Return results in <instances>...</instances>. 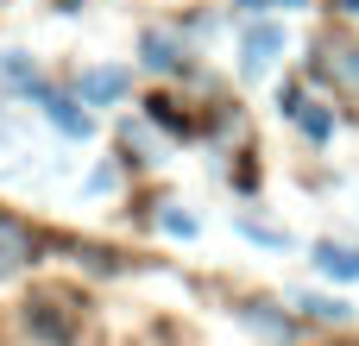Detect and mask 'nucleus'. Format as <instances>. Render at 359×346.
I'll use <instances>...</instances> for the list:
<instances>
[{
    "instance_id": "obj_1",
    "label": "nucleus",
    "mask_w": 359,
    "mask_h": 346,
    "mask_svg": "<svg viewBox=\"0 0 359 346\" xmlns=\"http://www.w3.org/2000/svg\"><path fill=\"white\" fill-rule=\"evenodd\" d=\"M25 328L44 346H69L76 340V309L57 303V296H32V303H25Z\"/></svg>"
},
{
    "instance_id": "obj_2",
    "label": "nucleus",
    "mask_w": 359,
    "mask_h": 346,
    "mask_svg": "<svg viewBox=\"0 0 359 346\" xmlns=\"http://www.w3.org/2000/svg\"><path fill=\"white\" fill-rule=\"evenodd\" d=\"M278 50H284V25H271V19H265V25H252V32H246V44H240V76H246V82H259V76L278 63Z\"/></svg>"
},
{
    "instance_id": "obj_3",
    "label": "nucleus",
    "mask_w": 359,
    "mask_h": 346,
    "mask_svg": "<svg viewBox=\"0 0 359 346\" xmlns=\"http://www.w3.org/2000/svg\"><path fill=\"white\" fill-rule=\"evenodd\" d=\"M32 258H38V233H32L25 221H6V214H0V277H6V271H25Z\"/></svg>"
},
{
    "instance_id": "obj_4",
    "label": "nucleus",
    "mask_w": 359,
    "mask_h": 346,
    "mask_svg": "<svg viewBox=\"0 0 359 346\" xmlns=\"http://www.w3.org/2000/svg\"><path fill=\"white\" fill-rule=\"evenodd\" d=\"M316 271L322 277H334V284H359V252L353 246H341V240H316Z\"/></svg>"
},
{
    "instance_id": "obj_5",
    "label": "nucleus",
    "mask_w": 359,
    "mask_h": 346,
    "mask_svg": "<svg viewBox=\"0 0 359 346\" xmlns=\"http://www.w3.org/2000/svg\"><path fill=\"white\" fill-rule=\"evenodd\" d=\"M322 76H334L347 95H359V44H353V38H334V44H328V57H322Z\"/></svg>"
},
{
    "instance_id": "obj_6",
    "label": "nucleus",
    "mask_w": 359,
    "mask_h": 346,
    "mask_svg": "<svg viewBox=\"0 0 359 346\" xmlns=\"http://www.w3.org/2000/svg\"><path fill=\"white\" fill-rule=\"evenodd\" d=\"M126 88H133V82H126V69H88V76H82V101H88V107L126 101Z\"/></svg>"
},
{
    "instance_id": "obj_7",
    "label": "nucleus",
    "mask_w": 359,
    "mask_h": 346,
    "mask_svg": "<svg viewBox=\"0 0 359 346\" xmlns=\"http://www.w3.org/2000/svg\"><path fill=\"white\" fill-rule=\"evenodd\" d=\"M139 50H145V63H151V69H164V76H196V69H189V57H183V44H170V38H158V32H145V44H139Z\"/></svg>"
},
{
    "instance_id": "obj_8",
    "label": "nucleus",
    "mask_w": 359,
    "mask_h": 346,
    "mask_svg": "<svg viewBox=\"0 0 359 346\" xmlns=\"http://www.w3.org/2000/svg\"><path fill=\"white\" fill-rule=\"evenodd\" d=\"M0 82H6L13 95H32V101H44V95H50V88L38 82V69H32L19 50H6V57H0Z\"/></svg>"
},
{
    "instance_id": "obj_9",
    "label": "nucleus",
    "mask_w": 359,
    "mask_h": 346,
    "mask_svg": "<svg viewBox=\"0 0 359 346\" xmlns=\"http://www.w3.org/2000/svg\"><path fill=\"white\" fill-rule=\"evenodd\" d=\"M38 107H44V120H50L57 132H69V139H88V113H82L76 101H63V95H44Z\"/></svg>"
},
{
    "instance_id": "obj_10",
    "label": "nucleus",
    "mask_w": 359,
    "mask_h": 346,
    "mask_svg": "<svg viewBox=\"0 0 359 346\" xmlns=\"http://www.w3.org/2000/svg\"><path fill=\"white\" fill-rule=\"evenodd\" d=\"M240 321H246L252 334H265V340H290V334H297V321H284L271 303H252V309H240Z\"/></svg>"
},
{
    "instance_id": "obj_11",
    "label": "nucleus",
    "mask_w": 359,
    "mask_h": 346,
    "mask_svg": "<svg viewBox=\"0 0 359 346\" xmlns=\"http://www.w3.org/2000/svg\"><path fill=\"white\" fill-rule=\"evenodd\" d=\"M303 309H309L316 321H347V315H353V309H347V303H334V296H309Z\"/></svg>"
},
{
    "instance_id": "obj_12",
    "label": "nucleus",
    "mask_w": 359,
    "mask_h": 346,
    "mask_svg": "<svg viewBox=\"0 0 359 346\" xmlns=\"http://www.w3.org/2000/svg\"><path fill=\"white\" fill-rule=\"evenodd\" d=\"M240 233H246V240H259V246H290V240H284V233H278V227H259V221H252V214H246V221H240Z\"/></svg>"
},
{
    "instance_id": "obj_13",
    "label": "nucleus",
    "mask_w": 359,
    "mask_h": 346,
    "mask_svg": "<svg viewBox=\"0 0 359 346\" xmlns=\"http://www.w3.org/2000/svg\"><path fill=\"white\" fill-rule=\"evenodd\" d=\"M158 221H164V227H170L177 240H189V233H196V214H183V208H164Z\"/></svg>"
},
{
    "instance_id": "obj_14",
    "label": "nucleus",
    "mask_w": 359,
    "mask_h": 346,
    "mask_svg": "<svg viewBox=\"0 0 359 346\" xmlns=\"http://www.w3.org/2000/svg\"><path fill=\"white\" fill-rule=\"evenodd\" d=\"M328 6H334V13H359V0H328Z\"/></svg>"
},
{
    "instance_id": "obj_15",
    "label": "nucleus",
    "mask_w": 359,
    "mask_h": 346,
    "mask_svg": "<svg viewBox=\"0 0 359 346\" xmlns=\"http://www.w3.org/2000/svg\"><path fill=\"white\" fill-rule=\"evenodd\" d=\"M57 13H82V0H57Z\"/></svg>"
},
{
    "instance_id": "obj_16",
    "label": "nucleus",
    "mask_w": 359,
    "mask_h": 346,
    "mask_svg": "<svg viewBox=\"0 0 359 346\" xmlns=\"http://www.w3.org/2000/svg\"><path fill=\"white\" fill-rule=\"evenodd\" d=\"M240 6H271V0H240Z\"/></svg>"
},
{
    "instance_id": "obj_17",
    "label": "nucleus",
    "mask_w": 359,
    "mask_h": 346,
    "mask_svg": "<svg viewBox=\"0 0 359 346\" xmlns=\"http://www.w3.org/2000/svg\"><path fill=\"white\" fill-rule=\"evenodd\" d=\"M278 6H303V0H278Z\"/></svg>"
}]
</instances>
